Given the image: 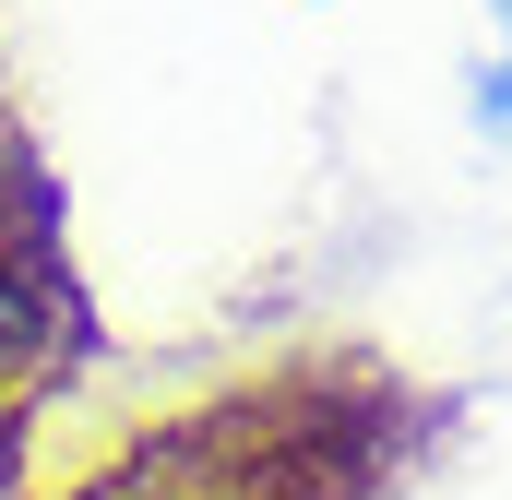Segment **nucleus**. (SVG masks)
I'll use <instances>...</instances> for the list:
<instances>
[{
  "instance_id": "obj_1",
  "label": "nucleus",
  "mask_w": 512,
  "mask_h": 500,
  "mask_svg": "<svg viewBox=\"0 0 512 500\" xmlns=\"http://www.w3.org/2000/svg\"><path fill=\"white\" fill-rule=\"evenodd\" d=\"M96 500H334V477H310L286 441H179V453H143L131 477H108Z\"/></svg>"
},
{
  "instance_id": "obj_3",
  "label": "nucleus",
  "mask_w": 512,
  "mask_h": 500,
  "mask_svg": "<svg viewBox=\"0 0 512 500\" xmlns=\"http://www.w3.org/2000/svg\"><path fill=\"white\" fill-rule=\"evenodd\" d=\"M477 120L512 143V0H489V72H477Z\"/></svg>"
},
{
  "instance_id": "obj_2",
  "label": "nucleus",
  "mask_w": 512,
  "mask_h": 500,
  "mask_svg": "<svg viewBox=\"0 0 512 500\" xmlns=\"http://www.w3.org/2000/svg\"><path fill=\"white\" fill-rule=\"evenodd\" d=\"M48 286V250H36V215H24V155L0 131V346H24V298Z\"/></svg>"
}]
</instances>
